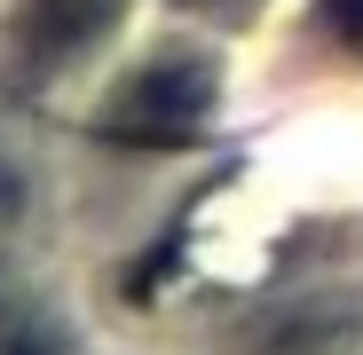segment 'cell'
Here are the masks:
<instances>
[{
  "label": "cell",
  "instance_id": "cell-1",
  "mask_svg": "<svg viewBox=\"0 0 363 355\" xmlns=\"http://www.w3.org/2000/svg\"><path fill=\"white\" fill-rule=\"evenodd\" d=\"M206 111H213V72L190 55H158L103 103L95 127L111 142H190L206 127Z\"/></svg>",
  "mask_w": 363,
  "mask_h": 355
},
{
  "label": "cell",
  "instance_id": "cell-4",
  "mask_svg": "<svg viewBox=\"0 0 363 355\" xmlns=\"http://www.w3.org/2000/svg\"><path fill=\"white\" fill-rule=\"evenodd\" d=\"M0 355H40V347H32V339H16V347H0Z\"/></svg>",
  "mask_w": 363,
  "mask_h": 355
},
{
  "label": "cell",
  "instance_id": "cell-3",
  "mask_svg": "<svg viewBox=\"0 0 363 355\" xmlns=\"http://www.w3.org/2000/svg\"><path fill=\"white\" fill-rule=\"evenodd\" d=\"M316 24L332 47H347L355 64H363V0H316Z\"/></svg>",
  "mask_w": 363,
  "mask_h": 355
},
{
  "label": "cell",
  "instance_id": "cell-2",
  "mask_svg": "<svg viewBox=\"0 0 363 355\" xmlns=\"http://www.w3.org/2000/svg\"><path fill=\"white\" fill-rule=\"evenodd\" d=\"M111 9H118V0H32L24 40H32L40 55H64V47H79L87 32H103V24H111Z\"/></svg>",
  "mask_w": 363,
  "mask_h": 355
},
{
  "label": "cell",
  "instance_id": "cell-5",
  "mask_svg": "<svg viewBox=\"0 0 363 355\" xmlns=\"http://www.w3.org/2000/svg\"><path fill=\"white\" fill-rule=\"evenodd\" d=\"M0 213H9V166H0Z\"/></svg>",
  "mask_w": 363,
  "mask_h": 355
}]
</instances>
